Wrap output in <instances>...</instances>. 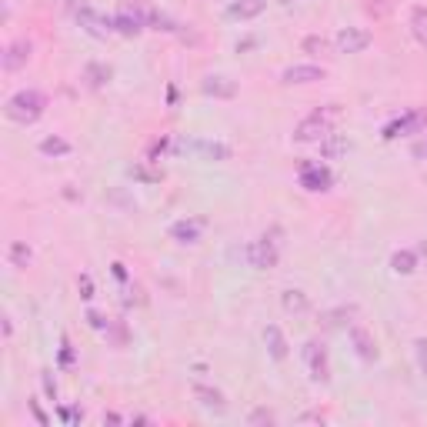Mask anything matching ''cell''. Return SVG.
Here are the masks:
<instances>
[{
  "label": "cell",
  "instance_id": "obj_1",
  "mask_svg": "<svg viewBox=\"0 0 427 427\" xmlns=\"http://www.w3.org/2000/svg\"><path fill=\"white\" fill-rule=\"evenodd\" d=\"M47 111V94H40V90H17L13 97H7L4 104V113H7V120L13 124H37L40 117Z\"/></svg>",
  "mask_w": 427,
  "mask_h": 427
},
{
  "label": "cell",
  "instance_id": "obj_2",
  "mask_svg": "<svg viewBox=\"0 0 427 427\" xmlns=\"http://www.w3.org/2000/svg\"><path fill=\"white\" fill-rule=\"evenodd\" d=\"M338 117V107H327V111H314L311 117H304L301 124L294 127V140L301 144H321L330 134V124Z\"/></svg>",
  "mask_w": 427,
  "mask_h": 427
},
{
  "label": "cell",
  "instance_id": "obj_3",
  "mask_svg": "<svg viewBox=\"0 0 427 427\" xmlns=\"http://www.w3.org/2000/svg\"><path fill=\"white\" fill-rule=\"evenodd\" d=\"M304 364H307V371H311V380H317V384H327L330 380V367H327V347L321 344V340H307L304 344Z\"/></svg>",
  "mask_w": 427,
  "mask_h": 427
},
{
  "label": "cell",
  "instance_id": "obj_4",
  "mask_svg": "<svg viewBox=\"0 0 427 427\" xmlns=\"http://www.w3.org/2000/svg\"><path fill=\"white\" fill-rule=\"evenodd\" d=\"M247 264L257 267V271H271V267H277V257H280V251H277V240L274 237H261V240H251L247 244Z\"/></svg>",
  "mask_w": 427,
  "mask_h": 427
},
{
  "label": "cell",
  "instance_id": "obj_5",
  "mask_svg": "<svg viewBox=\"0 0 427 427\" xmlns=\"http://www.w3.org/2000/svg\"><path fill=\"white\" fill-rule=\"evenodd\" d=\"M427 124V111H411L404 113V117H397V120H390L388 127H384V134L380 137L384 140H397V137H411V134H421V127Z\"/></svg>",
  "mask_w": 427,
  "mask_h": 427
},
{
  "label": "cell",
  "instance_id": "obj_6",
  "mask_svg": "<svg viewBox=\"0 0 427 427\" xmlns=\"http://www.w3.org/2000/svg\"><path fill=\"white\" fill-rule=\"evenodd\" d=\"M324 77H327V70L321 63H290V67H284V74H280V84H287V87H294V84H317Z\"/></svg>",
  "mask_w": 427,
  "mask_h": 427
},
{
  "label": "cell",
  "instance_id": "obj_7",
  "mask_svg": "<svg viewBox=\"0 0 427 427\" xmlns=\"http://www.w3.org/2000/svg\"><path fill=\"white\" fill-rule=\"evenodd\" d=\"M30 54H34V44L27 37H17L11 40L7 47H4V54H0V63H4V70H20V67H27V61H30Z\"/></svg>",
  "mask_w": 427,
  "mask_h": 427
},
{
  "label": "cell",
  "instance_id": "obj_8",
  "mask_svg": "<svg viewBox=\"0 0 427 427\" xmlns=\"http://www.w3.org/2000/svg\"><path fill=\"white\" fill-rule=\"evenodd\" d=\"M330 184H334V174L327 171V167H321V163H301V187L311 190V194H321V190H330Z\"/></svg>",
  "mask_w": 427,
  "mask_h": 427
},
{
  "label": "cell",
  "instance_id": "obj_9",
  "mask_svg": "<svg viewBox=\"0 0 427 427\" xmlns=\"http://www.w3.org/2000/svg\"><path fill=\"white\" fill-rule=\"evenodd\" d=\"M334 44H338L340 54H361L371 47V30H364V27H344Z\"/></svg>",
  "mask_w": 427,
  "mask_h": 427
},
{
  "label": "cell",
  "instance_id": "obj_10",
  "mask_svg": "<svg viewBox=\"0 0 427 427\" xmlns=\"http://www.w3.org/2000/svg\"><path fill=\"white\" fill-rule=\"evenodd\" d=\"M201 90L207 97H217V101H230L237 97V80H230L227 74H207L201 80Z\"/></svg>",
  "mask_w": 427,
  "mask_h": 427
},
{
  "label": "cell",
  "instance_id": "obj_11",
  "mask_svg": "<svg viewBox=\"0 0 427 427\" xmlns=\"http://www.w3.org/2000/svg\"><path fill=\"white\" fill-rule=\"evenodd\" d=\"M194 401L201 404L204 411H214V414H227V397H224V390L211 388V384H194Z\"/></svg>",
  "mask_w": 427,
  "mask_h": 427
},
{
  "label": "cell",
  "instance_id": "obj_12",
  "mask_svg": "<svg viewBox=\"0 0 427 427\" xmlns=\"http://www.w3.org/2000/svg\"><path fill=\"white\" fill-rule=\"evenodd\" d=\"M351 344H354V354H357V357H361V361H367V364H371V361H377V340L371 338V330H364V327L361 324H351Z\"/></svg>",
  "mask_w": 427,
  "mask_h": 427
},
{
  "label": "cell",
  "instance_id": "obj_13",
  "mask_svg": "<svg viewBox=\"0 0 427 427\" xmlns=\"http://www.w3.org/2000/svg\"><path fill=\"white\" fill-rule=\"evenodd\" d=\"M77 20H80V27L87 30L90 37H107V34L113 30V27H111V17H101V13H94L87 4H84V7H77Z\"/></svg>",
  "mask_w": 427,
  "mask_h": 427
},
{
  "label": "cell",
  "instance_id": "obj_14",
  "mask_svg": "<svg viewBox=\"0 0 427 427\" xmlns=\"http://www.w3.org/2000/svg\"><path fill=\"white\" fill-rule=\"evenodd\" d=\"M264 344H267V354H271L274 361H287L290 344H287L284 330H280L277 324H267V327H264Z\"/></svg>",
  "mask_w": 427,
  "mask_h": 427
},
{
  "label": "cell",
  "instance_id": "obj_15",
  "mask_svg": "<svg viewBox=\"0 0 427 427\" xmlns=\"http://www.w3.org/2000/svg\"><path fill=\"white\" fill-rule=\"evenodd\" d=\"M264 11H267V0H234L227 7V17L230 20H254V17H261Z\"/></svg>",
  "mask_w": 427,
  "mask_h": 427
},
{
  "label": "cell",
  "instance_id": "obj_16",
  "mask_svg": "<svg viewBox=\"0 0 427 427\" xmlns=\"http://www.w3.org/2000/svg\"><path fill=\"white\" fill-rule=\"evenodd\" d=\"M111 27L117 34H124V37H137L140 30H144V20H140L137 11H120L111 17Z\"/></svg>",
  "mask_w": 427,
  "mask_h": 427
},
{
  "label": "cell",
  "instance_id": "obj_17",
  "mask_svg": "<svg viewBox=\"0 0 427 427\" xmlns=\"http://www.w3.org/2000/svg\"><path fill=\"white\" fill-rule=\"evenodd\" d=\"M194 154H201L204 161H230V147L227 144H217V140H194V144H184Z\"/></svg>",
  "mask_w": 427,
  "mask_h": 427
},
{
  "label": "cell",
  "instance_id": "obj_18",
  "mask_svg": "<svg viewBox=\"0 0 427 427\" xmlns=\"http://www.w3.org/2000/svg\"><path fill=\"white\" fill-rule=\"evenodd\" d=\"M201 227L204 221H177V224H171V237L177 240V244H197L201 240Z\"/></svg>",
  "mask_w": 427,
  "mask_h": 427
},
{
  "label": "cell",
  "instance_id": "obj_19",
  "mask_svg": "<svg viewBox=\"0 0 427 427\" xmlns=\"http://www.w3.org/2000/svg\"><path fill=\"white\" fill-rule=\"evenodd\" d=\"M347 137H340V134H327L324 140H321V157L324 161H338V157H344L347 154Z\"/></svg>",
  "mask_w": 427,
  "mask_h": 427
},
{
  "label": "cell",
  "instance_id": "obj_20",
  "mask_svg": "<svg viewBox=\"0 0 427 427\" xmlns=\"http://www.w3.org/2000/svg\"><path fill=\"white\" fill-rule=\"evenodd\" d=\"M280 304H284V311L287 314H307L311 311V301H307V294L304 290H284V297H280Z\"/></svg>",
  "mask_w": 427,
  "mask_h": 427
},
{
  "label": "cell",
  "instance_id": "obj_21",
  "mask_svg": "<svg viewBox=\"0 0 427 427\" xmlns=\"http://www.w3.org/2000/svg\"><path fill=\"white\" fill-rule=\"evenodd\" d=\"M407 24H411V34L421 47H427V7H411V17H407Z\"/></svg>",
  "mask_w": 427,
  "mask_h": 427
},
{
  "label": "cell",
  "instance_id": "obj_22",
  "mask_svg": "<svg viewBox=\"0 0 427 427\" xmlns=\"http://www.w3.org/2000/svg\"><path fill=\"white\" fill-rule=\"evenodd\" d=\"M84 80H87V87L94 90H101L107 80H111V67L107 63H97V61H90L87 67H84Z\"/></svg>",
  "mask_w": 427,
  "mask_h": 427
},
{
  "label": "cell",
  "instance_id": "obj_23",
  "mask_svg": "<svg viewBox=\"0 0 427 427\" xmlns=\"http://www.w3.org/2000/svg\"><path fill=\"white\" fill-rule=\"evenodd\" d=\"M37 151L44 154V157H67L70 154V140L57 137V134H51V137H44L37 144Z\"/></svg>",
  "mask_w": 427,
  "mask_h": 427
},
{
  "label": "cell",
  "instance_id": "obj_24",
  "mask_svg": "<svg viewBox=\"0 0 427 427\" xmlns=\"http://www.w3.org/2000/svg\"><path fill=\"white\" fill-rule=\"evenodd\" d=\"M390 267L397 271V274H414L417 267V251H397L390 257Z\"/></svg>",
  "mask_w": 427,
  "mask_h": 427
},
{
  "label": "cell",
  "instance_id": "obj_25",
  "mask_svg": "<svg viewBox=\"0 0 427 427\" xmlns=\"http://www.w3.org/2000/svg\"><path fill=\"white\" fill-rule=\"evenodd\" d=\"M354 317V307H334L324 314V327H344Z\"/></svg>",
  "mask_w": 427,
  "mask_h": 427
},
{
  "label": "cell",
  "instance_id": "obj_26",
  "mask_svg": "<svg viewBox=\"0 0 427 427\" xmlns=\"http://www.w3.org/2000/svg\"><path fill=\"white\" fill-rule=\"evenodd\" d=\"M11 264L13 267H27V264H30V247H27L24 240L11 244Z\"/></svg>",
  "mask_w": 427,
  "mask_h": 427
},
{
  "label": "cell",
  "instance_id": "obj_27",
  "mask_svg": "<svg viewBox=\"0 0 427 427\" xmlns=\"http://www.w3.org/2000/svg\"><path fill=\"white\" fill-rule=\"evenodd\" d=\"M301 47H304L307 54H314V57H321V54H327V40H324V37H317V34H314V37H304Z\"/></svg>",
  "mask_w": 427,
  "mask_h": 427
},
{
  "label": "cell",
  "instance_id": "obj_28",
  "mask_svg": "<svg viewBox=\"0 0 427 427\" xmlns=\"http://www.w3.org/2000/svg\"><path fill=\"white\" fill-rule=\"evenodd\" d=\"M277 417L274 411H267V407H257V411H251V417H247V424H274Z\"/></svg>",
  "mask_w": 427,
  "mask_h": 427
},
{
  "label": "cell",
  "instance_id": "obj_29",
  "mask_svg": "<svg viewBox=\"0 0 427 427\" xmlns=\"http://www.w3.org/2000/svg\"><path fill=\"white\" fill-rule=\"evenodd\" d=\"M77 290H80V297H84V301H90V297H94V280H90V274L77 277Z\"/></svg>",
  "mask_w": 427,
  "mask_h": 427
},
{
  "label": "cell",
  "instance_id": "obj_30",
  "mask_svg": "<svg viewBox=\"0 0 427 427\" xmlns=\"http://www.w3.org/2000/svg\"><path fill=\"white\" fill-rule=\"evenodd\" d=\"M40 384H44V394H47L51 401H57V380H54L51 371H44V374H40Z\"/></svg>",
  "mask_w": 427,
  "mask_h": 427
},
{
  "label": "cell",
  "instance_id": "obj_31",
  "mask_svg": "<svg viewBox=\"0 0 427 427\" xmlns=\"http://www.w3.org/2000/svg\"><path fill=\"white\" fill-rule=\"evenodd\" d=\"M414 347H417V367H421V374L427 377V338H421Z\"/></svg>",
  "mask_w": 427,
  "mask_h": 427
},
{
  "label": "cell",
  "instance_id": "obj_32",
  "mask_svg": "<svg viewBox=\"0 0 427 427\" xmlns=\"http://www.w3.org/2000/svg\"><path fill=\"white\" fill-rule=\"evenodd\" d=\"M87 321L94 330H107L111 327V321H104V314H97V311H87Z\"/></svg>",
  "mask_w": 427,
  "mask_h": 427
},
{
  "label": "cell",
  "instance_id": "obj_33",
  "mask_svg": "<svg viewBox=\"0 0 427 427\" xmlns=\"http://www.w3.org/2000/svg\"><path fill=\"white\" fill-rule=\"evenodd\" d=\"M61 417H63V421H67V424H77V421H80V417H84V414H80L77 407H63V411H61Z\"/></svg>",
  "mask_w": 427,
  "mask_h": 427
},
{
  "label": "cell",
  "instance_id": "obj_34",
  "mask_svg": "<svg viewBox=\"0 0 427 427\" xmlns=\"http://www.w3.org/2000/svg\"><path fill=\"white\" fill-rule=\"evenodd\" d=\"M297 424H324V414H301Z\"/></svg>",
  "mask_w": 427,
  "mask_h": 427
},
{
  "label": "cell",
  "instance_id": "obj_35",
  "mask_svg": "<svg viewBox=\"0 0 427 427\" xmlns=\"http://www.w3.org/2000/svg\"><path fill=\"white\" fill-rule=\"evenodd\" d=\"M30 411H34V417H37L40 424H47V414L40 411V404H37V401H30Z\"/></svg>",
  "mask_w": 427,
  "mask_h": 427
},
{
  "label": "cell",
  "instance_id": "obj_36",
  "mask_svg": "<svg viewBox=\"0 0 427 427\" xmlns=\"http://www.w3.org/2000/svg\"><path fill=\"white\" fill-rule=\"evenodd\" d=\"M61 361H63V364H70V361H74V354H70V344H67V340H63V351H61Z\"/></svg>",
  "mask_w": 427,
  "mask_h": 427
},
{
  "label": "cell",
  "instance_id": "obj_37",
  "mask_svg": "<svg viewBox=\"0 0 427 427\" xmlns=\"http://www.w3.org/2000/svg\"><path fill=\"white\" fill-rule=\"evenodd\" d=\"M113 277H117V280H124V277H127L124 264H113Z\"/></svg>",
  "mask_w": 427,
  "mask_h": 427
},
{
  "label": "cell",
  "instance_id": "obj_38",
  "mask_svg": "<svg viewBox=\"0 0 427 427\" xmlns=\"http://www.w3.org/2000/svg\"><path fill=\"white\" fill-rule=\"evenodd\" d=\"M104 424H120V417L111 411V414H104Z\"/></svg>",
  "mask_w": 427,
  "mask_h": 427
}]
</instances>
